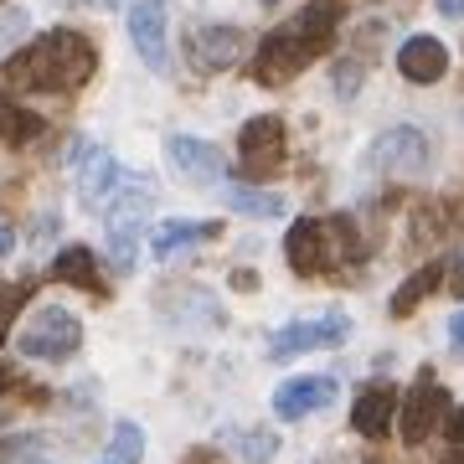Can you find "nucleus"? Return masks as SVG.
<instances>
[{
	"instance_id": "c756f323",
	"label": "nucleus",
	"mask_w": 464,
	"mask_h": 464,
	"mask_svg": "<svg viewBox=\"0 0 464 464\" xmlns=\"http://www.w3.org/2000/svg\"><path fill=\"white\" fill-rule=\"evenodd\" d=\"M449 439H454V444H464V408H454V413H449Z\"/></svg>"
},
{
	"instance_id": "c9c22d12",
	"label": "nucleus",
	"mask_w": 464,
	"mask_h": 464,
	"mask_svg": "<svg viewBox=\"0 0 464 464\" xmlns=\"http://www.w3.org/2000/svg\"><path fill=\"white\" fill-rule=\"evenodd\" d=\"M93 5H103V11H114V5H119V0H93Z\"/></svg>"
},
{
	"instance_id": "dca6fc26",
	"label": "nucleus",
	"mask_w": 464,
	"mask_h": 464,
	"mask_svg": "<svg viewBox=\"0 0 464 464\" xmlns=\"http://www.w3.org/2000/svg\"><path fill=\"white\" fill-rule=\"evenodd\" d=\"M78 160H83L78 166V197H83V207H103V197L119 186V160L99 145H83Z\"/></svg>"
},
{
	"instance_id": "ddd939ff",
	"label": "nucleus",
	"mask_w": 464,
	"mask_h": 464,
	"mask_svg": "<svg viewBox=\"0 0 464 464\" xmlns=\"http://www.w3.org/2000/svg\"><path fill=\"white\" fill-rule=\"evenodd\" d=\"M335 392H341L335 377H289L279 392H274V413L295 423V418H310V413H320L325 402H335Z\"/></svg>"
},
{
	"instance_id": "7ed1b4c3",
	"label": "nucleus",
	"mask_w": 464,
	"mask_h": 464,
	"mask_svg": "<svg viewBox=\"0 0 464 464\" xmlns=\"http://www.w3.org/2000/svg\"><path fill=\"white\" fill-rule=\"evenodd\" d=\"M362 253V243H356V232H351L346 217H331V222H320V217H299L295 227H289V237H284V258H289V268L295 274H325L331 264H341V258H356Z\"/></svg>"
},
{
	"instance_id": "9b49d317",
	"label": "nucleus",
	"mask_w": 464,
	"mask_h": 464,
	"mask_svg": "<svg viewBox=\"0 0 464 464\" xmlns=\"http://www.w3.org/2000/svg\"><path fill=\"white\" fill-rule=\"evenodd\" d=\"M366 160L377 170H402V176H413V170L429 166V134L413 130V124H398V130H387V134L372 140Z\"/></svg>"
},
{
	"instance_id": "f3484780",
	"label": "nucleus",
	"mask_w": 464,
	"mask_h": 464,
	"mask_svg": "<svg viewBox=\"0 0 464 464\" xmlns=\"http://www.w3.org/2000/svg\"><path fill=\"white\" fill-rule=\"evenodd\" d=\"M217 232H222L217 222H176V217H170V222H160V227L150 232V253L166 264V258L186 253L191 243H207V237H217Z\"/></svg>"
},
{
	"instance_id": "bb28decb",
	"label": "nucleus",
	"mask_w": 464,
	"mask_h": 464,
	"mask_svg": "<svg viewBox=\"0 0 464 464\" xmlns=\"http://www.w3.org/2000/svg\"><path fill=\"white\" fill-rule=\"evenodd\" d=\"M42 449V439H11V444L0 449V464H26Z\"/></svg>"
},
{
	"instance_id": "aec40b11",
	"label": "nucleus",
	"mask_w": 464,
	"mask_h": 464,
	"mask_svg": "<svg viewBox=\"0 0 464 464\" xmlns=\"http://www.w3.org/2000/svg\"><path fill=\"white\" fill-rule=\"evenodd\" d=\"M52 274L63 284H78V289H99V258H93V248H63Z\"/></svg>"
},
{
	"instance_id": "2f4dec72",
	"label": "nucleus",
	"mask_w": 464,
	"mask_h": 464,
	"mask_svg": "<svg viewBox=\"0 0 464 464\" xmlns=\"http://www.w3.org/2000/svg\"><path fill=\"white\" fill-rule=\"evenodd\" d=\"M11 248H16V232H11V222H0V258H5Z\"/></svg>"
},
{
	"instance_id": "0eeeda50",
	"label": "nucleus",
	"mask_w": 464,
	"mask_h": 464,
	"mask_svg": "<svg viewBox=\"0 0 464 464\" xmlns=\"http://www.w3.org/2000/svg\"><path fill=\"white\" fill-rule=\"evenodd\" d=\"M130 42L134 52H140V63L150 67V72H166L170 67V21H166V0H134L130 5Z\"/></svg>"
},
{
	"instance_id": "423d86ee",
	"label": "nucleus",
	"mask_w": 464,
	"mask_h": 464,
	"mask_svg": "<svg viewBox=\"0 0 464 464\" xmlns=\"http://www.w3.org/2000/svg\"><path fill=\"white\" fill-rule=\"evenodd\" d=\"M237 155H243V176H248V181L274 176V170L284 166V119H274V114L248 119L243 134H237Z\"/></svg>"
},
{
	"instance_id": "6ab92c4d",
	"label": "nucleus",
	"mask_w": 464,
	"mask_h": 464,
	"mask_svg": "<svg viewBox=\"0 0 464 464\" xmlns=\"http://www.w3.org/2000/svg\"><path fill=\"white\" fill-rule=\"evenodd\" d=\"M439 284H444V264H423L413 279H408L398 295H392V315H413V310L433 295V289H439Z\"/></svg>"
},
{
	"instance_id": "72a5a7b5",
	"label": "nucleus",
	"mask_w": 464,
	"mask_h": 464,
	"mask_svg": "<svg viewBox=\"0 0 464 464\" xmlns=\"http://www.w3.org/2000/svg\"><path fill=\"white\" fill-rule=\"evenodd\" d=\"M449 284H454V295H464V264L454 268V279H449Z\"/></svg>"
},
{
	"instance_id": "7c9ffc66",
	"label": "nucleus",
	"mask_w": 464,
	"mask_h": 464,
	"mask_svg": "<svg viewBox=\"0 0 464 464\" xmlns=\"http://www.w3.org/2000/svg\"><path fill=\"white\" fill-rule=\"evenodd\" d=\"M449 341H454V346L464 351V310H459V315H454V320H449Z\"/></svg>"
},
{
	"instance_id": "b1692460",
	"label": "nucleus",
	"mask_w": 464,
	"mask_h": 464,
	"mask_svg": "<svg viewBox=\"0 0 464 464\" xmlns=\"http://www.w3.org/2000/svg\"><path fill=\"white\" fill-rule=\"evenodd\" d=\"M26 299H32V284H11V289H0V346L11 341V331H16V315L26 310Z\"/></svg>"
},
{
	"instance_id": "f257e3e1",
	"label": "nucleus",
	"mask_w": 464,
	"mask_h": 464,
	"mask_svg": "<svg viewBox=\"0 0 464 464\" xmlns=\"http://www.w3.org/2000/svg\"><path fill=\"white\" fill-rule=\"evenodd\" d=\"M341 16H346L341 0H310L295 21H284L279 32H268L264 42H258V52H253V78H258L264 88L289 83L295 72H304L320 52L331 47Z\"/></svg>"
},
{
	"instance_id": "20e7f679",
	"label": "nucleus",
	"mask_w": 464,
	"mask_h": 464,
	"mask_svg": "<svg viewBox=\"0 0 464 464\" xmlns=\"http://www.w3.org/2000/svg\"><path fill=\"white\" fill-rule=\"evenodd\" d=\"M114 212H109V253H114L119 268H134L140 258V227H145V212H150V197H155V186L145 176H119L114 186Z\"/></svg>"
},
{
	"instance_id": "a211bd4d",
	"label": "nucleus",
	"mask_w": 464,
	"mask_h": 464,
	"mask_svg": "<svg viewBox=\"0 0 464 464\" xmlns=\"http://www.w3.org/2000/svg\"><path fill=\"white\" fill-rule=\"evenodd\" d=\"M222 444H227L243 464H268L274 454H279V439H274L268 429H227Z\"/></svg>"
},
{
	"instance_id": "f8f14e48",
	"label": "nucleus",
	"mask_w": 464,
	"mask_h": 464,
	"mask_svg": "<svg viewBox=\"0 0 464 464\" xmlns=\"http://www.w3.org/2000/svg\"><path fill=\"white\" fill-rule=\"evenodd\" d=\"M166 155H170V166H176V176H181V181H191V186H217L222 176H227V166H222V150L207 145V140H191V134H170Z\"/></svg>"
},
{
	"instance_id": "2eb2a0df",
	"label": "nucleus",
	"mask_w": 464,
	"mask_h": 464,
	"mask_svg": "<svg viewBox=\"0 0 464 464\" xmlns=\"http://www.w3.org/2000/svg\"><path fill=\"white\" fill-rule=\"evenodd\" d=\"M392 413H398V387L392 382H372L362 398H356V408H351V429L366 433V439H387Z\"/></svg>"
},
{
	"instance_id": "f704fd0d",
	"label": "nucleus",
	"mask_w": 464,
	"mask_h": 464,
	"mask_svg": "<svg viewBox=\"0 0 464 464\" xmlns=\"http://www.w3.org/2000/svg\"><path fill=\"white\" fill-rule=\"evenodd\" d=\"M444 464H464V444H454V454H444Z\"/></svg>"
},
{
	"instance_id": "cd10ccee",
	"label": "nucleus",
	"mask_w": 464,
	"mask_h": 464,
	"mask_svg": "<svg viewBox=\"0 0 464 464\" xmlns=\"http://www.w3.org/2000/svg\"><path fill=\"white\" fill-rule=\"evenodd\" d=\"M232 289H258V274H253V268H237V274H232Z\"/></svg>"
},
{
	"instance_id": "6e6552de",
	"label": "nucleus",
	"mask_w": 464,
	"mask_h": 464,
	"mask_svg": "<svg viewBox=\"0 0 464 464\" xmlns=\"http://www.w3.org/2000/svg\"><path fill=\"white\" fill-rule=\"evenodd\" d=\"M398 408H402V444H423V439L439 429V418L449 413V392L439 387L433 372H418L413 392H408Z\"/></svg>"
},
{
	"instance_id": "1a4fd4ad",
	"label": "nucleus",
	"mask_w": 464,
	"mask_h": 464,
	"mask_svg": "<svg viewBox=\"0 0 464 464\" xmlns=\"http://www.w3.org/2000/svg\"><path fill=\"white\" fill-rule=\"evenodd\" d=\"M346 335H351V320L341 315V310H331V315H320V320H295V325H284V331L268 341V356L284 362V356H299V351L341 346Z\"/></svg>"
},
{
	"instance_id": "412c9836",
	"label": "nucleus",
	"mask_w": 464,
	"mask_h": 464,
	"mask_svg": "<svg viewBox=\"0 0 464 464\" xmlns=\"http://www.w3.org/2000/svg\"><path fill=\"white\" fill-rule=\"evenodd\" d=\"M227 201H232V207H237L243 217H284V201L274 197V191H258V186H248V181L232 186Z\"/></svg>"
},
{
	"instance_id": "a878e982",
	"label": "nucleus",
	"mask_w": 464,
	"mask_h": 464,
	"mask_svg": "<svg viewBox=\"0 0 464 464\" xmlns=\"http://www.w3.org/2000/svg\"><path fill=\"white\" fill-rule=\"evenodd\" d=\"M362 78H366V67H362V63H335V93H341V99H356Z\"/></svg>"
},
{
	"instance_id": "9d476101",
	"label": "nucleus",
	"mask_w": 464,
	"mask_h": 464,
	"mask_svg": "<svg viewBox=\"0 0 464 464\" xmlns=\"http://www.w3.org/2000/svg\"><path fill=\"white\" fill-rule=\"evenodd\" d=\"M191 67L197 72H227V67L243 63V52H248V36L237 32V26H191Z\"/></svg>"
},
{
	"instance_id": "473e14b6",
	"label": "nucleus",
	"mask_w": 464,
	"mask_h": 464,
	"mask_svg": "<svg viewBox=\"0 0 464 464\" xmlns=\"http://www.w3.org/2000/svg\"><path fill=\"white\" fill-rule=\"evenodd\" d=\"M11 387H16V372H5V366H0V392H11Z\"/></svg>"
},
{
	"instance_id": "c85d7f7f",
	"label": "nucleus",
	"mask_w": 464,
	"mask_h": 464,
	"mask_svg": "<svg viewBox=\"0 0 464 464\" xmlns=\"http://www.w3.org/2000/svg\"><path fill=\"white\" fill-rule=\"evenodd\" d=\"M439 5V16H449V21H464V0H433Z\"/></svg>"
},
{
	"instance_id": "393cba45",
	"label": "nucleus",
	"mask_w": 464,
	"mask_h": 464,
	"mask_svg": "<svg viewBox=\"0 0 464 464\" xmlns=\"http://www.w3.org/2000/svg\"><path fill=\"white\" fill-rule=\"evenodd\" d=\"M26 32H32V16H26L21 5H5V11H0V57H11L16 42H26Z\"/></svg>"
},
{
	"instance_id": "f03ea898",
	"label": "nucleus",
	"mask_w": 464,
	"mask_h": 464,
	"mask_svg": "<svg viewBox=\"0 0 464 464\" xmlns=\"http://www.w3.org/2000/svg\"><path fill=\"white\" fill-rule=\"evenodd\" d=\"M93 67H99L93 42L83 32L57 26V32L26 42L21 52H11L5 78L16 88H32V93H67V88H83L93 78Z\"/></svg>"
},
{
	"instance_id": "5701e85b",
	"label": "nucleus",
	"mask_w": 464,
	"mask_h": 464,
	"mask_svg": "<svg viewBox=\"0 0 464 464\" xmlns=\"http://www.w3.org/2000/svg\"><path fill=\"white\" fill-rule=\"evenodd\" d=\"M109 459L114 464L145 459V429H140V423H114V433H109Z\"/></svg>"
},
{
	"instance_id": "4be33fe9",
	"label": "nucleus",
	"mask_w": 464,
	"mask_h": 464,
	"mask_svg": "<svg viewBox=\"0 0 464 464\" xmlns=\"http://www.w3.org/2000/svg\"><path fill=\"white\" fill-rule=\"evenodd\" d=\"M36 134H42V119L26 114V109H16L11 99H0V140L26 145V140H36Z\"/></svg>"
},
{
	"instance_id": "4468645a",
	"label": "nucleus",
	"mask_w": 464,
	"mask_h": 464,
	"mask_svg": "<svg viewBox=\"0 0 464 464\" xmlns=\"http://www.w3.org/2000/svg\"><path fill=\"white\" fill-rule=\"evenodd\" d=\"M398 72L408 83H439L449 72V52L439 36H408L398 47Z\"/></svg>"
},
{
	"instance_id": "39448f33",
	"label": "nucleus",
	"mask_w": 464,
	"mask_h": 464,
	"mask_svg": "<svg viewBox=\"0 0 464 464\" xmlns=\"http://www.w3.org/2000/svg\"><path fill=\"white\" fill-rule=\"evenodd\" d=\"M78 346H83V325L63 304H42L32 325L21 331V356H32V362H67Z\"/></svg>"
}]
</instances>
